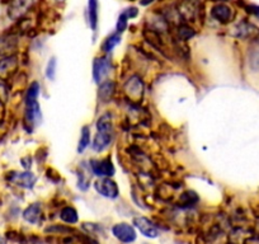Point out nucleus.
I'll return each instance as SVG.
<instances>
[{
	"label": "nucleus",
	"mask_w": 259,
	"mask_h": 244,
	"mask_svg": "<svg viewBox=\"0 0 259 244\" xmlns=\"http://www.w3.org/2000/svg\"><path fill=\"white\" fill-rule=\"evenodd\" d=\"M97 132L93 143V149L96 152H103L110 146L113 136V123H112V116L110 113H106L97 121Z\"/></svg>",
	"instance_id": "f257e3e1"
},
{
	"label": "nucleus",
	"mask_w": 259,
	"mask_h": 244,
	"mask_svg": "<svg viewBox=\"0 0 259 244\" xmlns=\"http://www.w3.org/2000/svg\"><path fill=\"white\" fill-rule=\"evenodd\" d=\"M39 85L38 83H33L30 86L26 97V121L28 125L37 126L41 122V110L38 104Z\"/></svg>",
	"instance_id": "f03ea898"
},
{
	"label": "nucleus",
	"mask_w": 259,
	"mask_h": 244,
	"mask_svg": "<svg viewBox=\"0 0 259 244\" xmlns=\"http://www.w3.org/2000/svg\"><path fill=\"white\" fill-rule=\"evenodd\" d=\"M202 4L200 0H183L179 5L178 13L185 21L194 22L201 15Z\"/></svg>",
	"instance_id": "7ed1b4c3"
},
{
	"label": "nucleus",
	"mask_w": 259,
	"mask_h": 244,
	"mask_svg": "<svg viewBox=\"0 0 259 244\" xmlns=\"http://www.w3.org/2000/svg\"><path fill=\"white\" fill-rule=\"evenodd\" d=\"M94 187H96L97 192L101 194L102 196L108 197V199H116L119 195L118 186L114 181L110 178V177H103V178L98 179V181L94 183Z\"/></svg>",
	"instance_id": "20e7f679"
},
{
	"label": "nucleus",
	"mask_w": 259,
	"mask_h": 244,
	"mask_svg": "<svg viewBox=\"0 0 259 244\" xmlns=\"http://www.w3.org/2000/svg\"><path fill=\"white\" fill-rule=\"evenodd\" d=\"M134 225L136 226L137 229L140 230V233L148 238H156L159 235L158 226L152 224L149 219H146L144 216L135 217L134 219Z\"/></svg>",
	"instance_id": "39448f33"
},
{
	"label": "nucleus",
	"mask_w": 259,
	"mask_h": 244,
	"mask_svg": "<svg viewBox=\"0 0 259 244\" xmlns=\"http://www.w3.org/2000/svg\"><path fill=\"white\" fill-rule=\"evenodd\" d=\"M112 233H113V235L118 241L123 242V243H131V242H134L136 239V232H135V229L131 225H128L126 223L114 225L113 229H112Z\"/></svg>",
	"instance_id": "423d86ee"
},
{
	"label": "nucleus",
	"mask_w": 259,
	"mask_h": 244,
	"mask_svg": "<svg viewBox=\"0 0 259 244\" xmlns=\"http://www.w3.org/2000/svg\"><path fill=\"white\" fill-rule=\"evenodd\" d=\"M125 92L128 95V98H131L132 101L139 102L143 97L144 92V84L140 81L139 77H132L130 81L126 83L125 85Z\"/></svg>",
	"instance_id": "0eeeda50"
},
{
	"label": "nucleus",
	"mask_w": 259,
	"mask_h": 244,
	"mask_svg": "<svg viewBox=\"0 0 259 244\" xmlns=\"http://www.w3.org/2000/svg\"><path fill=\"white\" fill-rule=\"evenodd\" d=\"M18 46V37L15 35H4L0 37V56H12Z\"/></svg>",
	"instance_id": "6e6552de"
},
{
	"label": "nucleus",
	"mask_w": 259,
	"mask_h": 244,
	"mask_svg": "<svg viewBox=\"0 0 259 244\" xmlns=\"http://www.w3.org/2000/svg\"><path fill=\"white\" fill-rule=\"evenodd\" d=\"M90 165H92L93 173L99 177H112L114 174V167L110 158L99 162L93 161Z\"/></svg>",
	"instance_id": "1a4fd4ad"
},
{
	"label": "nucleus",
	"mask_w": 259,
	"mask_h": 244,
	"mask_svg": "<svg viewBox=\"0 0 259 244\" xmlns=\"http://www.w3.org/2000/svg\"><path fill=\"white\" fill-rule=\"evenodd\" d=\"M18 68V59L12 55V56H5L0 60V79L5 81L13 73L15 69Z\"/></svg>",
	"instance_id": "9d476101"
},
{
	"label": "nucleus",
	"mask_w": 259,
	"mask_h": 244,
	"mask_svg": "<svg viewBox=\"0 0 259 244\" xmlns=\"http://www.w3.org/2000/svg\"><path fill=\"white\" fill-rule=\"evenodd\" d=\"M111 69V63L107 57H99L96 59L93 65V78L97 83H102V79L108 74Z\"/></svg>",
	"instance_id": "9b49d317"
},
{
	"label": "nucleus",
	"mask_w": 259,
	"mask_h": 244,
	"mask_svg": "<svg viewBox=\"0 0 259 244\" xmlns=\"http://www.w3.org/2000/svg\"><path fill=\"white\" fill-rule=\"evenodd\" d=\"M211 15L220 23H229L231 21L232 10L226 4H218L212 8Z\"/></svg>",
	"instance_id": "f8f14e48"
},
{
	"label": "nucleus",
	"mask_w": 259,
	"mask_h": 244,
	"mask_svg": "<svg viewBox=\"0 0 259 244\" xmlns=\"http://www.w3.org/2000/svg\"><path fill=\"white\" fill-rule=\"evenodd\" d=\"M10 181L14 185L21 186L23 188H32L35 186V182H36V177L30 172L13 173L12 177H10Z\"/></svg>",
	"instance_id": "ddd939ff"
},
{
	"label": "nucleus",
	"mask_w": 259,
	"mask_h": 244,
	"mask_svg": "<svg viewBox=\"0 0 259 244\" xmlns=\"http://www.w3.org/2000/svg\"><path fill=\"white\" fill-rule=\"evenodd\" d=\"M32 4V0H13L9 6V17L12 19L19 18L21 15L27 12V9Z\"/></svg>",
	"instance_id": "4468645a"
},
{
	"label": "nucleus",
	"mask_w": 259,
	"mask_h": 244,
	"mask_svg": "<svg viewBox=\"0 0 259 244\" xmlns=\"http://www.w3.org/2000/svg\"><path fill=\"white\" fill-rule=\"evenodd\" d=\"M114 92V83L112 81H102L98 89V98L101 99L103 103H107Z\"/></svg>",
	"instance_id": "2eb2a0df"
},
{
	"label": "nucleus",
	"mask_w": 259,
	"mask_h": 244,
	"mask_svg": "<svg viewBox=\"0 0 259 244\" xmlns=\"http://www.w3.org/2000/svg\"><path fill=\"white\" fill-rule=\"evenodd\" d=\"M41 216V205L38 203H32L31 206H28L23 212L24 220L28 221L31 224H37Z\"/></svg>",
	"instance_id": "dca6fc26"
},
{
	"label": "nucleus",
	"mask_w": 259,
	"mask_h": 244,
	"mask_svg": "<svg viewBox=\"0 0 259 244\" xmlns=\"http://www.w3.org/2000/svg\"><path fill=\"white\" fill-rule=\"evenodd\" d=\"M88 17L90 28L96 31L98 26V0H88Z\"/></svg>",
	"instance_id": "f3484780"
},
{
	"label": "nucleus",
	"mask_w": 259,
	"mask_h": 244,
	"mask_svg": "<svg viewBox=\"0 0 259 244\" xmlns=\"http://www.w3.org/2000/svg\"><path fill=\"white\" fill-rule=\"evenodd\" d=\"M60 219L68 224H75L79 220L76 210L74 207H70V206H66L60 211Z\"/></svg>",
	"instance_id": "a211bd4d"
},
{
	"label": "nucleus",
	"mask_w": 259,
	"mask_h": 244,
	"mask_svg": "<svg viewBox=\"0 0 259 244\" xmlns=\"http://www.w3.org/2000/svg\"><path fill=\"white\" fill-rule=\"evenodd\" d=\"M257 31V28L254 27L253 24L247 23V22H241L235 27V36L240 37V39H245V37L253 35Z\"/></svg>",
	"instance_id": "6ab92c4d"
},
{
	"label": "nucleus",
	"mask_w": 259,
	"mask_h": 244,
	"mask_svg": "<svg viewBox=\"0 0 259 244\" xmlns=\"http://www.w3.org/2000/svg\"><path fill=\"white\" fill-rule=\"evenodd\" d=\"M90 143V130L88 126H84L81 128V136L80 141H79V145H77V153H83L84 150L88 148Z\"/></svg>",
	"instance_id": "aec40b11"
},
{
	"label": "nucleus",
	"mask_w": 259,
	"mask_h": 244,
	"mask_svg": "<svg viewBox=\"0 0 259 244\" xmlns=\"http://www.w3.org/2000/svg\"><path fill=\"white\" fill-rule=\"evenodd\" d=\"M119 41H121V35L117 32L113 33V35L108 37L105 41V43H103V51H105V52H111V51L114 48V46L118 45Z\"/></svg>",
	"instance_id": "412c9836"
},
{
	"label": "nucleus",
	"mask_w": 259,
	"mask_h": 244,
	"mask_svg": "<svg viewBox=\"0 0 259 244\" xmlns=\"http://www.w3.org/2000/svg\"><path fill=\"white\" fill-rule=\"evenodd\" d=\"M178 36H179V39L183 40V41H187V40H189L191 37L194 36V31L192 30L189 26H187V24H179Z\"/></svg>",
	"instance_id": "4be33fe9"
},
{
	"label": "nucleus",
	"mask_w": 259,
	"mask_h": 244,
	"mask_svg": "<svg viewBox=\"0 0 259 244\" xmlns=\"http://www.w3.org/2000/svg\"><path fill=\"white\" fill-rule=\"evenodd\" d=\"M128 19H130V17H128L127 13H126V10H125V12H123L122 14L119 15L118 21H117V27H116V32L117 33H119V35H121V33H122L123 31L126 30V27H127V21H128Z\"/></svg>",
	"instance_id": "5701e85b"
},
{
	"label": "nucleus",
	"mask_w": 259,
	"mask_h": 244,
	"mask_svg": "<svg viewBox=\"0 0 259 244\" xmlns=\"http://www.w3.org/2000/svg\"><path fill=\"white\" fill-rule=\"evenodd\" d=\"M55 74H56V59L52 57V59L48 61L47 68H46V77L51 81H54L55 79Z\"/></svg>",
	"instance_id": "b1692460"
},
{
	"label": "nucleus",
	"mask_w": 259,
	"mask_h": 244,
	"mask_svg": "<svg viewBox=\"0 0 259 244\" xmlns=\"http://www.w3.org/2000/svg\"><path fill=\"white\" fill-rule=\"evenodd\" d=\"M248 9H249L250 13H253L254 15H257L259 18V6L258 5H250L248 6Z\"/></svg>",
	"instance_id": "393cba45"
},
{
	"label": "nucleus",
	"mask_w": 259,
	"mask_h": 244,
	"mask_svg": "<svg viewBox=\"0 0 259 244\" xmlns=\"http://www.w3.org/2000/svg\"><path fill=\"white\" fill-rule=\"evenodd\" d=\"M155 0H141V5H149V4L154 3Z\"/></svg>",
	"instance_id": "a878e982"
},
{
	"label": "nucleus",
	"mask_w": 259,
	"mask_h": 244,
	"mask_svg": "<svg viewBox=\"0 0 259 244\" xmlns=\"http://www.w3.org/2000/svg\"><path fill=\"white\" fill-rule=\"evenodd\" d=\"M214 1H227V0H214Z\"/></svg>",
	"instance_id": "bb28decb"
},
{
	"label": "nucleus",
	"mask_w": 259,
	"mask_h": 244,
	"mask_svg": "<svg viewBox=\"0 0 259 244\" xmlns=\"http://www.w3.org/2000/svg\"><path fill=\"white\" fill-rule=\"evenodd\" d=\"M57 1H65V0H57Z\"/></svg>",
	"instance_id": "cd10ccee"
},
{
	"label": "nucleus",
	"mask_w": 259,
	"mask_h": 244,
	"mask_svg": "<svg viewBox=\"0 0 259 244\" xmlns=\"http://www.w3.org/2000/svg\"><path fill=\"white\" fill-rule=\"evenodd\" d=\"M0 242H3V239H1V238H0Z\"/></svg>",
	"instance_id": "c85d7f7f"
}]
</instances>
